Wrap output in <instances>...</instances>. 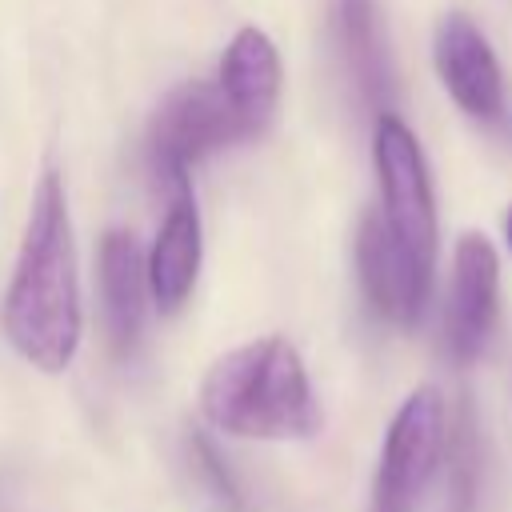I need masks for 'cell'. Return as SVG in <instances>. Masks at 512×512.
Returning <instances> with one entry per match:
<instances>
[{"instance_id":"1","label":"cell","mask_w":512,"mask_h":512,"mask_svg":"<svg viewBox=\"0 0 512 512\" xmlns=\"http://www.w3.org/2000/svg\"><path fill=\"white\" fill-rule=\"evenodd\" d=\"M0 324L8 344L40 372H64L76 360L84 328L76 240L68 192L60 172L52 168L40 176L32 192L16 268L0 304Z\"/></svg>"},{"instance_id":"11","label":"cell","mask_w":512,"mask_h":512,"mask_svg":"<svg viewBox=\"0 0 512 512\" xmlns=\"http://www.w3.org/2000/svg\"><path fill=\"white\" fill-rule=\"evenodd\" d=\"M148 252L128 228H112L100 240V304L108 340L120 356H128L140 340L148 312Z\"/></svg>"},{"instance_id":"5","label":"cell","mask_w":512,"mask_h":512,"mask_svg":"<svg viewBox=\"0 0 512 512\" xmlns=\"http://www.w3.org/2000/svg\"><path fill=\"white\" fill-rule=\"evenodd\" d=\"M372 168H376V188H380V216L396 232L404 248H412L424 264L436 268V192H432V172L424 160V148L416 132L388 108L372 124Z\"/></svg>"},{"instance_id":"12","label":"cell","mask_w":512,"mask_h":512,"mask_svg":"<svg viewBox=\"0 0 512 512\" xmlns=\"http://www.w3.org/2000/svg\"><path fill=\"white\" fill-rule=\"evenodd\" d=\"M336 40L348 64V76L368 108L388 112L392 100V64H388V40L380 28V4L376 0H336Z\"/></svg>"},{"instance_id":"2","label":"cell","mask_w":512,"mask_h":512,"mask_svg":"<svg viewBox=\"0 0 512 512\" xmlns=\"http://www.w3.org/2000/svg\"><path fill=\"white\" fill-rule=\"evenodd\" d=\"M200 412L212 428L244 440H308L324 424L308 368L284 336L216 356L200 380Z\"/></svg>"},{"instance_id":"13","label":"cell","mask_w":512,"mask_h":512,"mask_svg":"<svg viewBox=\"0 0 512 512\" xmlns=\"http://www.w3.org/2000/svg\"><path fill=\"white\" fill-rule=\"evenodd\" d=\"M444 452L452 460V512H472L476 500V460H480V444H476V420L472 408H460V424L448 432Z\"/></svg>"},{"instance_id":"8","label":"cell","mask_w":512,"mask_h":512,"mask_svg":"<svg viewBox=\"0 0 512 512\" xmlns=\"http://www.w3.org/2000/svg\"><path fill=\"white\" fill-rule=\"evenodd\" d=\"M432 68H436L444 92L452 96V104L464 116H472L480 124H492V120L504 116L508 88H504L500 56H496L492 40L484 36V28L468 12L448 8L436 20V32H432Z\"/></svg>"},{"instance_id":"15","label":"cell","mask_w":512,"mask_h":512,"mask_svg":"<svg viewBox=\"0 0 512 512\" xmlns=\"http://www.w3.org/2000/svg\"><path fill=\"white\" fill-rule=\"evenodd\" d=\"M504 240H508V252H512V204H508V212H504Z\"/></svg>"},{"instance_id":"7","label":"cell","mask_w":512,"mask_h":512,"mask_svg":"<svg viewBox=\"0 0 512 512\" xmlns=\"http://www.w3.org/2000/svg\"><path fill=\"white\" fill-rule=\"evenodd\" d=\"M500 308V256L496 244L468 228L452 248V276L444 296V352L452 364H472L496 324Z\"/></svg>"},{"instance_id":"10","label":"cell","mask_w":512,"mask_h":512,"mask_svg":"<svg viewBox=\"0 0 512 512\" xmlns=\"http://www.w3.org/2000/svg\"><path fill=\"white\" fill-rule=\"evenodd\" d=\"M200 256H204L200 208L192 188H180L172 192V204L148 248V292L160 312H180L188 304L200 276Z\"/></svg>"},{"instance_id":"4","label":"cell","mask_w":512,"mask_h":512,"mask_svg":"<svg viewBox=\"0 0 512 512\" xmlns=\"http://www.w3.org/2000/svg\"><path fill=\"white\" fill-rule=\"evenodd\" d=\"M444 440H448V408L440 388L432 384L412 388L388 420L368 492V512H416L444 460Z\"/></svg>"},{"instance_id":"9","label":"cell","mask_w":512,"mask_h":512,"mask_svg":"<svg viewBox=\"0 0 512 512\" xmlns=\"http://www.w3.org/2000/svg\"><path fill=\"white\" fill-rule=\"evenodd\" d=\"M280 80H284V68L272 36L260 28H240L220 56L216 84L236 108V116L244 120L248 136H260L272 124L280 104Z\"/></svg>"},{"instance_id":"6","label":"cell","mask_w":512,"mask_h":512,"mask_svg":"<svg viewBox=\"0 0 512 512\" xmlns=\"http://www.w3.org/2000/svg\"><path fill=\"white\" fill-rule=\"evenodd\" d=\"M356 276L368 308L380 320L412 328L424 316L432 292V264L404 248L376 208L364 212L356 228Z\"/></svg>"},{"instance_id":"3","label":"cell","mask_w":512,"mask_h":512,"mask_svg":"<svg viewBox=\"0 0 512 512\" xmlns=\"http://www.w3.org/2000/svg\"><path fill=\"white\" fill-rule=\"evenodd\" d=\"M240 140H252V136H248L244 120L236 116V108L228 104V96L220 92V84L188 80L152 116L148 168L168 192H180V188H192L188 172L204 156H212L228 144H240Z\"/></svg>"},{"instance_id":"14","label":"cell","mask_w":512,"mask_h":512,"mask_svg":"<svg viewBox=\"0 0 512 512\" xmlns=\"http://www.w3.org/2000/svg\"><path fill=\"white\" fill-rule=\"evenodd\" d=\"M188 456H192V472L204 480L208 496H212V500H216L224 512H244L240 484L232 480V472L224 468V460H220L216 444H212L204 432H192V440H188Z\"/></svg>"}]
</instances>
